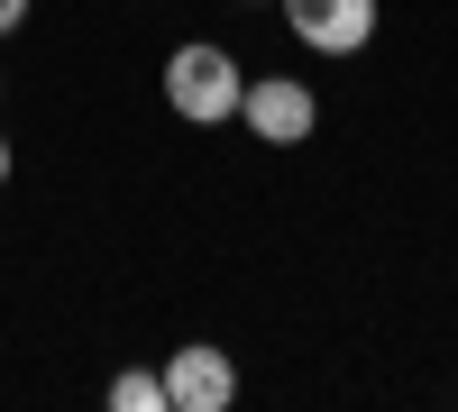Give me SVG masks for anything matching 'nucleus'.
Masks as SVG:
<instances>
[{
    "label": "nucleus",
    "instance_id": "3",
    "mask_svg": "<svg viewBox=\"0 0 458 412\" xmlns=\"http://www.w3.org/2000/svg\"><path fill=\"white\" fill-rule=\"evenodd\" d=\"M157 376H165V412H229L239 403V366H229V349H211V340H183Z\"/></svg>",
    "mask_w": 458,
    "mask_h": 412
},
{
    "label": "nucleus",
    "instance_id": "1",
    "mask_svg": "<svg viewBox=\"0 0 458 412\" xmlns=\"http://www.w3.org/2000/svg\"><path fill=\"white\" fill-rule=\"evenodd\" d=\"M239 92H248L239 55L211 46V37H183V46L165 55V110H174V120L220 129V120H239Z\"/></svg>",
    "mask_w": 458,
    "mask_h": 412
},
{
    "label": "nucleus",
    "instance_id": "4",
    "mask_svg": "<svg viewBox=\"0 0 458 412\" xmlns=\"http://www.w3.org/2000/svg\"><path fill=\"white\" fill-rule=\"evenodd\" d=\"M284 28H293V46H312V55H367V37H376V0H276Z\"/></svg>",
    "mask_w": 458,
    "mask_h": 412
},
{
    "label": "nucleus",
    "instance_id": "5",
    "mask_svg": "<svg viewBox=\"0 0 458 412\" xmlns=\"http://www.w3.org/2000/svg\"><path fill=\"white\" fill-rule=\"evenodd\" d=\"M110 412H165V376H157V366H129V376H110Z\"/></svg>",
    "mask_w": 458,
    "mask_h": 412
},
{
    "label": "nucleus",
    "instance_id": "2",
    "mask_svg": "<svg viewBox=\"0 0 458 412\" xmlns=\"http://www.w3.org/2000/svg\"><path fill=\"white\" fill-rule=\"evenodd\" d=\"M239 129L266 138V147H302V138L321 129V101H312V83H293V73H248Z\"/></svg>",
    "mask_w": 458,
    "mask_h": 412
},
{
    "label": "nucleus",
    "instance_id": "7",
    "mask_svg": "<svg viewBox=\"0 0 458 412\" xmlns=\"http://www.w3.org/2000/svg\"><path fill=\"white\" fill-rule=\"evenodd\" d=\"M10 165H19V156H10V138H0V183H10Z\"/></svg>",
    "mask_w": 458,
    "mask_h": 412
},
{
    "label": "nucleus",
    "instance_id": "6",
    "mask_svg": "<svg viewBox=\"0 0 458 412\" xmlns=\"http://www.w3.org/2000/svg\"><path fill=\"white\" fill-rule=\"evenodd\" d=\"M28 10H37V0H0V37H10V28H19Z\"/></svg>",
    "mask_w": 458,
    "mask_h": 412
}]
</instances>
